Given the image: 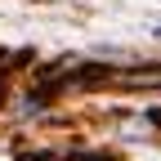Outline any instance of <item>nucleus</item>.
<instances>
[{
  "label": "nucleus",
  "instance_id": "obj_1",
  "mask_svg": "<svg viewBox=\"0 0 161 161\" xmlns=\"http://www.w3.org/2000/svg\"><path fill=\"white\" fill-rule=\"evenodd\" d=\"M157 36H161V27H157Z\"/></svg>",
  "mask_w": 161,
  "mask_h": 161
}]
</instances>
